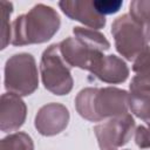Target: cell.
<instances>
[{"mask_svg":"<svg viewBox=\"0 0 150 150\" xmlns=\"http://www.w3.org/2000/svg\"><path fill=\"white\" fill-rule=\"evenodd\" d=\"M146 129H148V134H149V137H150V122L148 123V128Z\"/></svg>","mask_w":150,"mask_h":150,"instance_id":"cell-21","label":"cell"},{"mask_svg":"<svg viewBox=\"0 0 150 150\" xmlns=\"http://www.w3.org/2000/svg\"><path fill=\"white\" fill-rule=\"evenodd\" d=\"M73 33H74V36L81 39L82 41H84L86 43H88L89 46H91L98 50L104 52L110 48L109 41L105 39V36L102 33H100L96 29L77 26V27H74Z\"/></svg>","mask_w":150,"mask_h":150,"instance_id":"cell-13","label":"cell"},{"mask_svg":"<svg viewBox=\"0 0 150 150\" xmlns=\"http://www.w3.org/2000/svg\"><path fill=\"white\" fill-rule=\"evenodd\" d=\"M129 9L130 16L143 27L146 42L150 41V0H134Z\"/></svg>","mask_w":150,"mask_h":150,"instance_id":"cell-12","label":"cell"},{"mask_svg":"<svg viewBox=\"0 0 150 150\" xmlns=\"http://www.w3.org/2000/svg\"><path fill=\"white\" fill-rule=\"evenodd\" d=\"M129 95L125 90L115 87L86 88L77 94L75 107L83 118L91 122H100L104 118L127 114Z\"/></svg>","mask_w":150,"mask_h":150,"instance_id":"cell-1","label":"cell"},{"mask_svg":"<svg viewBox=\"0 0 150 150\" xmlns=\"http://www.w3.org/2000/svg\"><path fill=\"white\" fill-rule=\"evenodd\" d=\"M123 2L121 0H94V6L97 9V12L102 15L105 14H112L116 13L121 7Z\"/></svg>","mask_w":150,"mask_h":150,"instance_id":"cell-19","label":"cell"},{"mask_svg":"<svg viewBox=\"0 0 150 150\" xmlns=\"http://www.w3.org/2000/svg\"><path fill=\"white\" fill-rule=\"evenodd\" d=\"M59 6L68 18L80 21L91 29H100L105 25V18L97 12L94 0H64L60 1Z\"/></svg>","mask_w":150,"mask_h":150,"instance_id":"cell-9","label":"cell"},{"mask_svg":"<svg viewBox=\"0 0 150 150\" xmlns=\"http://www.w3.org/2000/svg\"><path fill=\"white\" fill-rule=\"evenodd\" d=\"M60 50L69 67H77L93 73L103 57L105 56L102 50H98L76 36H69L61 41Z\"/></svg>","mask_w":150,"mask_h":150,"instance_id":"cell-7","label":"cell"},{"mask_svg":"<svg viewBox=\"0 0 150 150\" xmlns=\"http://www.w3.org/2000/svg\"><path fill=\"white\" fill-rule=\"evenodd\" d=\"M135 141L138 148L149 149L150 148V137L148 134V129L143 125H139L135 130Z\"/></svg>","mask_w":150,"mask_h":150,"instance_id":"cell-20","label":"cell"},{"mask_svg":"<svg viewBox=\"0 0 150 150\" xmlns=\"http://www.w3.org/2000/svg\"><path fill=\"white\" fill-rule=\"evenodd\" d=\"M111 34L117 52L127 60H135L146 46L143 27L130 14H123L112 22Z\"/></svg>","mask_w":150,"mask_h":150,"instance_id":"cell-5","label":"cell"},{"mask_svg":"<svg viewBox=\"0 0 150 150\" xmlns=\"http://www.w3.org/2000/svg\"><path fill=\"white\" fill-rule=\"evenodd\" d=\"M91 74L105 83L117 84L128 79L129 68L127 63L116 55H105Z\"/></svg>","mask_w":150,"mask_h":150,"instance_id":"cell-11","label":"cell"},{"mask_svg":"<svg viewBox=\"0 0 150 150\" xmlns=\"http://www.w3.org/2000/svg\"><path fill=\"white\" fill-rule=\"evenodd\" d=\"M129 109L144 122H150V94L131 93L129 95Z\"/></svg>","mask_w":150,"mask_h":150,"instance_id":"cell-14","label":"cell"},{"mask_svg":"<svg viewBox=\"0 0 150 150\" xmlns=\"http://www.w3.org/2000/svg\"><path fill=\"white\" fill-rule=\"evenodd\" d=\"M132 70L136 74L150 70V46H145L144 49L136 56V59L134 60Z\"/></svg>","mask_w":150,"mask_h":150,"instance_id":"cell-18","label":"cell"},{"mask_svg":"<svg viewBox=\"0 0 150 150\" xmlns=\"http://www.w3.org/2000/svg\"><path fill=\"white\" fill-rule=\"evenodd\" d=\"M69 68L61 54L60 45L49 46L43 52L40 62L41 80L45 88L55 95L70 93L74 81Z\"/></svg>","mask_w":150,"mask_h":150,"instance_id":"cell-4","label":"cell"},{"mask_svg":"<svg viewBox=\"0 0 150 150\" xmlns=\"http://www.w3.org/2000/svg\"><path fill=\"white\" fill-rule=\"evenodd\" d=\"M60 23V16L53 7L38 4L13 21L11 43L25 46L46 42L59 30Z\"/></svg>","mask_w":150,"mask_h":150,"instance_id":"cell-2","label":"cell"},{"mask_svg":"<svg viewBox=\"0 0 150 150\" xmlns=\"http://www.w3.org/2000/svg\"><path fill=\"white\" fill-rule=\"evenodd\" d=\"M0 150H34V144L29 135L14 132L1 139Z\"/></svg>","mask_w":150,"mask_h":150,"instance_id":"cell-15","label":"cell"},{"mask_svg":"<svg viewBox=\"0 0 150 150\" xmlns=\"http://www.w3.org/2000/svg\"><path fill=\"white\" fill-rule=\"evenodd\" d=\"M135 131V121L130 114L111 117L94 128L100 150H118L128 143Z\"/></svg>","mask_w":150,"mask_h":150,"instance_id":"cell-6","label":"cell"},{"mask_svg":"<svg viewBox=\"0 0 150 150\" xmlns=\"http://www.w3.org/2000/svg\"><path fill=\"white\" fill-rule=\"evenodd\" d=\"M69 122L68 109L60 103L41 107L35 116V128L43 136H53L63 131Z\"/></svg>","mask_w":150,"mask_h":150,"instance_id":"cell-8","label":"cell"},{"mask_svg":"<svg viewBox=\"0 0 150 150\" xmlns=\"http://www.w3.org/2000/svg\"><path fill=\"white\" fill-rule=\"evenodd\" d=\"M1 8V49L6 48V46L12 40V25L9 23V16L13 12L12 2L1 0L0 1Z\"/></svg>","mask_w":150,"mask_h":150,"instance_id":"cell-16","label":"cell"},{"mask_svg":"<svg viewBox=\"0 0 150 150\" xmlns=\"http://www.w3.org/2000/svg\"><path fill=\"white\" fill-rule=\"evenodd\" d=\"M27 107L19 95L6 93L0 100V129L5 132L18 130L25 122Z\"/></svg>","mask_w":150,"mask_h":150,"instance_id":"cell-10","label":"cell"},{"mask_svg":"<svg viewBox=\"0 0 150 150\" xmlns=\"http://www.w3.org/2000/svg\"><path fill=\"white\" fill-rule=\"evenodd\" d=\"M39 75L35 59L28 53L14 54L5 64V88L8 93L27 96L36 90Z\"/></svg>","mask_w":150,"mask_h":150,"instance_id":"cell-3","label":"cell"},{"mask_svg":"<svg viewBox=\"0 0 150 150\" xmlns=\"http://www.w3.org/2000/svg\"><path fill=\"white\" fill-rule=\"evenodd\" d=\"M130 91L137 94H150V70L134 76L130 83Z\"/></svg>","mask_w":150,"mask_h":150,"instance_id":"cell-17","label":"cell"}]
</instances>
